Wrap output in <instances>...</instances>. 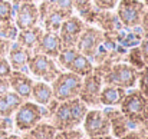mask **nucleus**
I'll list each match as a JSON object with an SVG mask.
<instances>
[{"mask_svg":"<svg viewBox=\"0 0 148 139\" xmlns=\"http://www.w3.org/2000/svg\"><path fill=\"white\" fill-rule=\"evenodd\" d=\"M88 112V106L79 99H71L65 102H59L56 110L52 115V125L56 131H66L72 128H78L82 125V121Z\"/></svg>","mask_w":148,"mask_h":139,"instance_id":"1","label":"nucleus"},{"mask_svg":"<svg viewBox=\"0 0 148 139\" xmlns=\"http://www.w3.org/2000/svg\"><path fill=\"white\" fill-rule=\"evenodd\" d=\"M118 108L128 119L131 129L144 128L148 122V99L137 88L127 91Z\"/></svg>","mask_w":148,"mask_h":139,"instance_id":"2","label":"nucleus"},{"mask_svg":"<svg viewBox=\"0 0 148 139\" xmlns=\"http://www.w3.org/2000/svg\"><path fill=\"white\" fill-rule=\"evenodd\" d=\"M137 80H138V70L125 63L124 60L112 63L109 70L102 76L103 85H112L127 91L135 88Z\"/></svg>","mask_w":148,"mask_h":139,"instance_id":"3","label":"nucleus"},{"mask_svg":"<svg viewBox=\"0 0 148 139\" xmlns=\"http://www.w3.org/2000/svg\"><path fill=\"white\" fill-rule=\"evenodd\" d=\"M81 85H82V78L68 72V70H62L56 79L50 83L53 97L59 102H65V100H71L79 96L81 91Z\"/></svg>","mask_w":148,"mask_h":139,"instance_id":"4","label":"nucleus"},{"mask_svg":"<svg viewBox=\"0 0 148 139\" xmlns=\"http://www.w3.org/2000/svg\"><path fill=\"white\" fill-rule=\"evenodd\" d=\"M60 72L62 70L59 69L55 59L38 52L32 53L29 65H27V73H30L36 79L46 83H52Z\"/></svg>","mask_w":148,"mask_h":139,"instance_id":"5","label":"nucleus"},{"mask_svg":"<svg viewBox=\"0 0 148 139\" xmlns=\"http://www.w3.org/2000/svg\"><path fill=\"white\" fill-rule=\"evenodd\" d=\"M145 12L147 6L141 0H119L115 7V14L127 29L138 27Z\"/></svg>","mask_w":148,"mask_h":139,"instance_id":"6","label":"nucleus"},{"mask_svg":"<svg viewBox=\"0 0 148 139\" xmlns=\"http://www.w3.org/2000/svg\"><path fill=\"white\" fill-rule=\"evenodd\" d=\"M42 121V106L30 100H23V103L14 112V126L20 132L32 129Z\"/></svg>","mask_w":148,"mask_h":139,"instance_id":"7","label":"nucleus"},{"mask_svg":"<svg viewBox=\"0 0 148 139\" xmlns=\"http://www.w3.org/2000/svg\"><path fill=\"white\" fill-rule=\"evenodd\" d=\"M84 134L86 138H97V136H105L111 135V126L109 122L103 113V110L99 109H88L84 121Z\"/></svg>","mask_w":148,"mask_h":139,"instance_id":"8","label":"nucleus"},{"mask_svg":"<svg viewBox=\"0 0 148 139\" xmlns=\"http://www.w3.org/2000/svg\"><path fill=\"white\" fill-rule=\"evenodd\" d=\"M86 23L78 16V14H71L69 17H66L58 33H59V37H60V42H62V47H75L76 46V42L81 36V33L84 32Z\"/></svg>","mask_w":148,"mask_h":139,"instance_id":"9","label":"nucleus"},{"mask_svg":"<svg viewBox=\"0 0 148 139\" xmlns=\"http://www.w3.org/2000/svg\"><path fill=\"white\" fill-rule=\"evenodd\" d=\"M102 39H103V32L101 29H98L94 25H86L76 42L75 49L79 53L85 55L86 57L92 59L102 43Z\"/></svg>","mask_w":148,"mask_h":139,"instance_id":"10","label":"nucleus"},{"mask_svg":"<svg viewBox=\"0 0 148 139\" xmlns=\"http://www.w3.org/2000/svg\"><path fill=\"white\" fill-rule=\"evenodd\" d=\"M103 86L102 78L97 73H91L85 78H82V85L79 91V99L89 108V106H97L99 105V93Z\"/></svg>","mask_w":148,"mask_h":139,"instance_id":"11","label":"nucleus"},{"mask_svg":"<svg viewBox=\"0 0 148 139\" xmlns=\"http://www.w3.org/2000/svg\"><path fill=\"white\" fill-rule=\"evenodd\" d=\"M13 22L19 30H26L39 25L38 3H20L14 6Z\"/></svg>","mask_w":148,"mask_h":139,"instance_id":"12","label":"nucleus"},{"mask_svg":"<svg viewBox=\"0 0 148 139\" xmlns=\"http://www.w3.org/2000/svg\"><path fill=\"white\" fill-rule=\"evenodd\" d=\"M109 126H111V135L115 139H119L121 136H124L128 131H131L130 122L128 119L124 116V113L119 110L118 106H108L103 110Z\"/></svg>","mask_w":148,"mask_h":139,"instance_id":"13","label":"nucleus"},{"mask_svg":"<svg viewBox=\"0 0 148 139\" xmlns=\"http://www.w3.org/2000/svg\"><path fill=\"white\" fill-rule=\"evenodd\" d=\"M9 82H10V91L17 93L23 100L30 99V92H32V86L35 80L30 78L27 72L12 70L9 76Z\"/></svg>","mask_w":148,"mask_h":139,"instance_id":"14","label":"nucleus"},{"mask_svg":"<svg viewBox=\"0 0 148 139\" xmlns=\"http://www.w3.org/2000/svg\"><path fill=\"white\" fill-rule=\"evenodd\" d=\"M32 53L33 52H30L29 49H26V47L20 46L19 43L13 42L6 57H7V60H9V63H10L13 70L27 72V65H29Z\"/></svg>","mask_w":148,"mask_h":139,"instance_id":"15","label":"nucleus"},{"mask_svg":"<svg viewBox=\"0 0 148 139\" xmlns=\"http://www.w3.org/2000/svg\"><path fill=\"white\" fill-rule=\"evenodd\" d=\"M62 49L63 47H62V42H60L58 32H43L42 39H40V42H39L35 52L42 53L45 56H49L52 59H56Z\"/></svg>","mask_w":148,"mask_h":139,"instance_id":"16","label":"nucleus"},{"mask_svg":"<svg viewBox=\"0 0 148 139\" xmlns=\"http://www.w3.org/2000/svg\"><path fill=\"white\" fill-rule=\"evenodd\" d=\"M94 26L101 29L103 33H109V35H116L121 29H124L122 23L115 14V10H98Z\"/></svg>","mask_w":148,"mask_h":139,"instance_id":"17","label":"nucleus"},{"mask_svg":"<svg viewBox=\"0 0 148 139\" xmlns=\"http://www.w3.org/2000/svg\"><path fill=\"white\" fill-rule=\"evenodd\" d=\"M69 16H71V14H68V13L59 10V9L53 4V1H50L49 10L46 12V14H45V17L42 19V22L39 23V26H42V29H43L45 32H58L59 27H60V25H62V22H63L66 17H69Z\"/></svg>","mask_w":148,"mask_h":139,"instance_id":"18","label":"nucleus"},{"mask_svg":"<svg viewBox=\"0 0 148 139\" xmlns=\"http://www.w3.org/2000/svg\"><path fill=\"white\" fill-rule=\"evenodd\" d=\"M43 29L42 26H35V27H30V29H26V30H19L17 33V37H16V43H19L20 46L29 49L30 52H35L36 47L39 45L40 39H42V35H43Z\"/></svg>","mask_w":148,"mask_h":139,"instance_id":"19","label":"nucleus"},{"mask_svg":"<svg viewBox=\"0 0 148 139\" xmlns=\"http://www.w3.org/2000/svg\"><path fill=\"white\" fill-rule=\"evenodd\" d=\"M125 93H127V89L112 86V85H103L101 89V93H99V105H103L105 108L119 106Z\"/></svg>","mask_w":148,"mask_h":139,"instance_id":"20","label":"nucleus"},{"mask_svg":"<svg viewBox=\"0 0 148 139\" xmlns=\"http://www.w3.org/2000/svg\"><path fill=\"white\" fill-rule=\"evenodd\" d=\"M22 103H23V99L13 91L0 95V116L12 118Z\"/></svg>","mask_w":148,"mask_h":139,"instance_id":"21","label":"nucleus"},{"mask_svg":"<svg viewBox=\"0 0 148 139\" xmlns=\"http://www.w3.org/2000/svg\"><path fill=\"white\" fill-rule=\"evenodd\" d=\"M66 70L72 72V73H75L81 78H85V76H88L94 72V62L89 57H86L85 55L78 52L75 55V57L72 59V62L69 63Z\"/></svg>","mask_w":148,"mask_h":139,"instance_id":"22","label":"nucleus"},{"mask_svg":"<svg viewBox=\"0 0 148 139\" xmlns=\"http://www.w3.org/2000/svg\"><path fill=\"white\" fill-rule=\"evenodd\" d=\"M30 97H32V100H33L35 103H38V105H40V106L48 105L50 100L53 99V92H52L50 83L42 82V80L33 82Z\"/></svg>","mask_w":148,"mask_h":139,"instance_id":"23","label":"nucleus"},{"mask_svg":"<svg viewBox=\"0 0 148 139\" xmlns=\"http://www.w3.org/2000/svg\"><path fill=\"white\" fill-rule=\"evenodd\" d=\"M56 128L48 122H39L29 131H25L23 136L20 139H53L56 135Z\"/></svg>","mask_w":148,"mask_h":139,"instance_id":"24","label":"nucleus"},{"mask_svg":"<svg viewBox=\"0 0 148 139\" xmlns=\"http://www.w3.org/2000/svg\"><path fill=\"white\" fill-rule=\"evenodd\" d=\"M122 60H124L125 63H128L130 66H132L134 69H137L138 72L143 70V69L147 66L145 62H144V57H143V53H141L140 46H135V47L128 49Z\"/></svg>","mask_w":148,"mask_h":139,"instance_id":"25","label":"nucleus"},{"mask_svg":"<svg viewBox=\"0 0 148 139\" xmlns=\"http://www.w3.org/2000/svg\"><path fill=\"white\" fill-rule=\"evenodd\" d=\"M19 29L16 27L14 22H3L0 23V36L3 39H7L10 42H14L17 37Z\"/></svg>","mask_w":148,"mask_h":139,"instance_id":"26","label":"nucleus"},{"mask_svg":"<svg viewBox=\"0 0 148 139\" xmlns=\"http://www.w3.org/2000/svg\"><path fill=\"white\" fill-rule=\"evenodd\" d=\"M14 17V6L10 0H0V23L13 22Z\"/></svg>","mask_w":148,"mask_h":139,"instance_id":"27","label":"nucleus"},{"mask_svg":"<svg viewBox=\"0 0 148 139\" xmlns=\"http://www.w3.org/2000/svg\"><path fill=\"white\" fill-rule=\"evenodd\" d=\"M135 88L148 99V66L138 72V80H137Z\"/></svg>","mask_w":148,"mask_h":139,"instance_id":"28","label":"nucleus"},{"mask_svg":"<svg viewBox=\"0 0 148 139\" xmlns=\"http://www.w3.org/2000/svg\"><path fill=\"white\" fill-rule=\"evenodd\" d=\"M119 0H92V4L98 10H115Z\"/></svg>","mask_w":148,"mask_h":139,"instance_id":"29","label":"nucleus"},{"mask_svg":"<svg viewBox=\"0 0 148 139\" xmlns=\"http://www.w3.org/2000/svg\"><path fill=\"white\" fill-rule=\"evenodd\" d=\"M52 1H53V4H55L59 10H62V12H65V13H68V14H73V13H75L72 0H52Z\"/></svg>","mask_w":148,"mask_h":139,"instance_id":"30","label":"nucleus"},{"mask_svg":"<svg viewBox=\"0 0 148 139\" xmlns=\"http://www.w3.org/2000/svg\"><path fill=\"white\" fill-rule=\"evenodd\" d=\"M147 134L144 129L141 128H137V129H131L128 131L124 136H121L119 139H147Z\"/></svg>","mask_w":148,"mask_h":139,"instance_id":"31","label":"nucleus"},{"mask_svg":"<svg viewBox=\"0 0 148 139\" xmlns=\"http://www.w3.org/2000/svg\"><path fill=\"white\" fill-rule=\"evenodd\" d=\"M12 66L6 56H0V78H9L12 73Z\"/></svg>","mask_w":148,"mask_h":139,"instance_id":"32","label":"nucleus"},{"mask_svg":"<svg viewBox=\"0 0 148 139\" xmlns=\"http://www.w3.org/2000/svg\"><path fill=\"white\" fill-rule=\"evenodd\" d=\"M135 29L140 32V35H141L143 39H148V10L144 13V16H143L138 27H135Z\"/></svg>","mask_w":148,"mask_h":139,"instance_id":"33","label":"nucleus"},{"mask_svg":"<svg viewBox=\"0 0 148 139\" xmlns=\"http://www.w3.org/2000/svg\"><path fill=\"white\" fill-rule=\"evenodd\" d=\"M12 43H13V42H10V40H7V39H3V37L0 36V56H7Z\"/></svg>","mask_w":148,"mask_h":139,"instance_id":"34","label":"nucleus"},{"mask_svg":"<svg viewBox=\"0 0 148 139\" xmlns=\"http://www.w3.org/2000/svg\"><path fill=\"white\" fill-rule=\"evenodd\" d=\"M13 126V122L10 118H6V116H0V131H9L10 128Z\"/></svg>","mask_w":148,"mask_h":139,"instance_id":"35","label":"nucleus"},{"mask_svg":"<svg viewBox=\"0 0 148 139\" xmlns=\"http://www.w3.org/2000/svg\"><path fill=\"white\" fill-rule=\"evenodd\" d=\"M140 49H141L144 62H145V65L148 66V39H143V42L140 43Z\"/></svg>","mask_w":148,"mask_h":139,"instance_id":"36","label":"nucleus"},{"mask_svg":"<svg viewBox=\"0 0 148 139\" xmlns=\"http://www.w3.org/2000/svg\"><path fill=\"white\" fill-rule=\"evenodd\" d=\"M10 91V82L9 78H0V95H4Z\"/></svg>","mask_w":148,"mask_h":139,"instance_id":"37","label":"nucleus"},{"mask_svg":"<svg viewBox=\"0 0 148 139\" xmlns=\"http://www.w3.org/2000/svg\"><path fill=\"white\" fill-rule=\"evenodd\" d=\"M38 1H40V0H10V3L13 6H17L20 3H38Z\"/></svg>","mask_w":148,"mask_h":139,"instance_id":"38","label":"nucleus"},{"mask_svg":"<svg viewBox=\"0 0 148 139\" xmlns=\"http://www.w3.org/2000/svg\"><path fill=\"white\" fill-rule=\"evenodd\" d=\"M88 139H114L112 135H105V136H97V138H88Z\"/></svg>","mask_w":148,"mask_h":139,"instance_id":"39","label":"nucleus"},{"mask_svg":"<svg viewBox=\"0 0 148 139\" xmlns=\"http://www.w3.org/2000/svg\"><path fill=\"white\" fill-rule=\"evenodd\" d=\"M141 1H143V3H144V4L147 6V9H148V0H141Z\"/></svg>","mask_w":148,"mask_h":139,"instance_id":"40","label":"nucleus"},{"mask_svg":"<svg viewBox=\"0 0 148 139\" xmlns=\"http://www.w3.org/2000/svg\"><path fill=\"white\" fill-rule=\"evenodd\" d=\"M147 139H148V134H147Z\"/></svg>","mask_w":148,"mask_h":139,"instance_id":"41","label":"nucleus"},{"mask_svg":"<svg viewBox=\"0 0 148 139\" xmlns=\"http://www.w3.org/2000/svg\"><path fill=\"white\" fill-rule=\"evenodd\" d=\"M114 139H115V138H114Z\"/></svg>","mask_w":148,"mask_h":139,"instance_id":"42","label":"nucleus"},{"mask_svg":"<svg viewBox=\"0 0 148 139\" xmlns=\"http://www.w3.org/2000/svg\"><path fill=\"white\" fill-rule=\"evenodd\" d=\"M147 10H148V9H147Z\"/></svg>","mask_w":148,"mask_h":139,"instance_id":"43","label":"nucleus"}]
</instances>
